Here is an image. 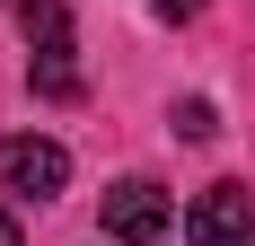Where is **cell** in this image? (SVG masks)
<instances>
[{
	"instance_id": "7",
	"label": "cell",
	"mask_w": 255,
	"mask_h": 246,
	"mask_svg": "<svg viewBox=\"0 0 255 246\" xmlns=\"http://www.w3.org/2000/svg\"><path fill=\"white\" fill-rule=\"evenodd\" d=\"M0 246H18V220H9V211H0Z\"/></svg>"
},
{
	"instance_id": "1",
	"label": "cell",
	"mask_w": 255,
	"mask_h": 246,
	"mask_svg": "<svg viewBox=\"0 0 255 246\" xmlns=\"http://www.w3.org/2000/svg\"><path fill=\"white\" fill-rule=\"evenodd\" d=\"M0 185L26 202H53L62 185H71V149L44 141V132H18V141H0Z\"/></svg>"
},
{
	"instance_id": "5",
	"label": "cell",
	"mask_w": 255,
	"mask_h": 246,
	"mask_svg": "<svg viewBox=\"0 0 255 246\" xmlns=\"http://www.w3.org/2000/svg\"><path fill=\"white\" fill-rule=\"evenodd\" d=\"M176 132H185V141H211V132H220L211 97H185V106H176Z\"/></svg>"
},
{
	"instance_id": "3",
	"label": "cell",
	"mask_w": 255,
	"mask_h": 246,
	"mask_svg": "<svg viewBox=\"0 0 255 246\" xmlns=\"http://www.w3.org/2000/svg\"><path fill=\"white\" fill-rule=\"evenodd\" d=\"M194 246H255V202L247 185H211L194 202Z\"/></svg>"
},
{
	"instance_id": "6",
	"label": "cell",
	"mask_w": 255,
	"mask_h": 246,
	"mask_svg": "<svg viewBox=\"0 0 255 246\" xmlns=\"http://www.w3.org/2000/svg\"><path fill=\"white\" fill-rule=\"evenodd\" d=\"M158 18H203V0H158Z\"/></svg>"
},
{
	"instance_id": "4",
	"label": "cell",
	"mask_w": 255,
	"mask_h": 246,
	"mask_svg": "<svg viewBox=\"0 0 255 246\" xmlns=\"http://www.w3.org/2000/svg\"><path fill=\"white\" fill-rule=\"evenodd\" d=\"M18 35H26V62H71V9L62 0H18Z\"/></svg>"
},
{
	"instance_id": "2",
	"label": "cell",
	"mask_w": 255,
	"mask_h": 246,
	"mask_svg": "<svg viewBox=\"0 0 255 246\" xmlns=\"http://www.w3.org/2000/svg\"><path fill=\"white\" fill-rule=\"evenodd\" d=\"M167 220H176V202L158 194L150 176H124V185L106 194V238H115V246H158Z\"/></svg>"
}]
</instances>
